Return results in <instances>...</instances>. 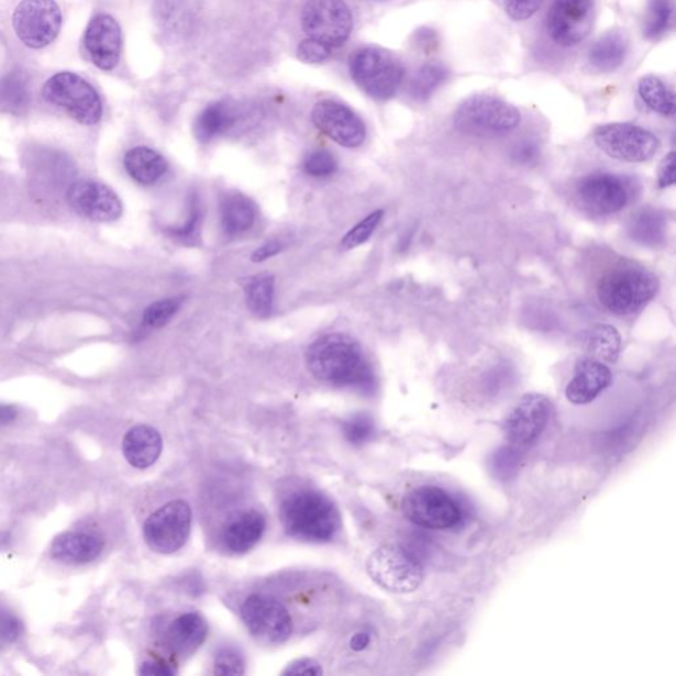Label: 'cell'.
Instances as JSON below:
<instances>
[{
    "label": "cell",
    "instance_id": "8992f818",
    "mask_svg": "<svg viewBox=\"0 0 676 676\" xmlns=\"http://www.w3.org/2000/svg\"><path fill=\"white\" fill-rule=\"evenodd\" d=\"M43 97L85 126H95L101 121L103 108L100 95L85 78L71 71L52 76L44 85Z\"/></svg>",
    "mask_w": 676,
    "mask_h": 676
},
{
    "label": "cell",
    "instance_id": "cb8c5ba5",
    "mask_svg": "<svg viewBox=\"0 0 676 676\" xmlns=\"http://www.w3.org/2000/svg\"><path fill=\"white\" fill-rule=\"evenodd\" d=\"M628 232L630 239L642 246L658 247L667 237V219L661 210L646 207L632 215Z\"/></svg>",
    "mask_w": 676,
    "mask_h": 676
},
{
    "label": "cell",
    "instance_id": "4dcf8cb0",
    "mask_svg": "<svg viewBox=\"0 0 676 676\" xmlns=\"http://www.w3.org/2000/svg\"><path fill=\"white\" fill-rule=\"evenodd\" d=\"M586 350L590 358L601 363H616L620 356L621 336L614 326L596 324L586 334Z\"/></svg>",
    "mask_w": 676,
    "mask_h": 676
},
{
    "label": "cell",
    "instance_id": "4fadbf2b",
    "mask_svg": "<svg viewBox=\"0 0 676 676\" xmlns=\"http://www.w3.org/2000/svg\"><path fill=\"white\" fill-rule=\"evenodd\" d=\"M595 19L596 0H554L546 19L548 36L561 47H576L592 32Z\"/></svg>",
    "mask_w": 676,
    "mask_h": 676
},
{
    "label": "cell",
    "instance_id": "7a4b0ae2",
    "mask_svg": "<svg viewBox=\"0 0 676 676\" xmlns=\"http://www.w3.org/2000/svg\"><path fill=\"white\" fill-rule=\"evenodd\" d=\"M660 291V280L636 262L620 259L600 275L596 284L597 299L616 317H630L642 310Z\"/></svg>",
    "mask_w": 676,
    "mask_h": 676
},
{
    "label": "cell",
    "instance_id": "816d5d0a",
    "mask_svg": "<svg viewBox=\"0 0 676 676\" xmlns=\"http://www.w3.org/2000/svg\"><path fill=\"white\" fill-rule=\"evenodd\" d=\"M18 417V410L15 406L0 405V425L14 422Z\"/></svg>",
    "mask_w": 676,
    "mask_h": 676
},
{
    "label": "cell",
    "instance_id": "7c38bea8",
    "mask_svg": "<svg viewBox=\"0 0 676 676\" xmlns=\"http://www.w3.org/2000/svg\"><path fill=\"white\" fill-rule=\"evenodd\" d=\"M301 25L311 41L340 47L351 36L353 18L344 0H308Z\"/></svg>",
    "mask_w": 676,
    "mask_h": 676
},
{
    "label": "cell",
    "instance_id": "f1b7e54d",
    "mask_svg": "<svg viewBox=\"0 0 676 676\" xmlns=\"http://www.w3.org/2000/svg\"><path fill=\"white\" fill-rule=\"evenodd\" d=\"M235 123V111L226 102H214L203 109L195 123V135L202 143L226 133Z\"/></svg>",
    "mask_w": 676,
    "mask_h": 676
},
{
    "label": "cell",
    "instance_id": "7dc6e473",
    "mask_svg": "<svg viewBox=\"0 0 676 676\" xmlns=\"http://www.w3.org/2000/svg\"><path fill=\"white\" fill-rule=\"evenodd\" d=\"M284 675H323V668L314 660L301 658L290 663Z\"/></svg>",
    "mask_w": 676,
    "mask_h": 676
},
{
    "label": "cell",
    "instance_id": "1f68e13d",
    "mask_svg": "<svg viewBox=\"0 0 676 676\" xmlns=\"http://www.w3.org/2000/svg\"><path fill=\"white\" fill-rule=\"evenodd\" d=\"M639 95L650 110L663 117L675 114V95L661 78L642 77L639 82Z\"/></svg>",
    "mask_w": 676,
    "mask_h": 676
},
{
    "label": "cell",
    "instance_id": "30bf717a",
    "mask_svg": "<svg viewBox=\"0 0 676 676\" xmlns=\"http://www.w3.org/2000/svg\"><path fill=\"white\" fill-rule=\"evenodd\" d=\"M402 511L407 520L423 529L445 530L462 521V510L454 498L431 485L409 491Z\"/></svg>",
    "mask_w": 676,
    "mask_h": 676
},
{
    "label": "cell",
    "instance_id": "f907efd6",
    "mask_svg": "<svg viewBox=\"0 0 676 676\" xmlns=\"http://www.w3.org/2000/svg\"><path fill=\"white\" fill-rule=\"evenodd\" d=\"M141 674L166 676L175 675L176 672L174 668H170V666L166 665V663L159 661H149L144 663L141 668Z\"/></svg>",
    "mask_w": 676,
    "mask_h": 676
},
{
    "label": "cell",
    "instance_id": "2e32d148",
    "mask_svg": "<svg viewBox=\"0 0 676 676\" xmlns=\"http://www.w3.org/2000/svg\"><path fill=\"white\" fill-rule=\"evenodd\" d=\"M242 619L262 642L281 643L290 639L292 621L287 609L273 597L254 595L242 607Z\"/></svg>",
    "mask_w": 676,
    "mask_h": 676
},
{
    "label": "cell",
    "instance_id": "d590c367",
    "mask_svg": "<svg viewBox=\"0 0 676 676\" xmlns=\"http://www.w3.org/2000/svg\"><path fill=\"white\" fill-rule=\"evenodd\" d=\"M673 16V4L669 0H652L650 4L646 23L645 34L650 38L660 36L668 27Z\"/></svg>",
    "mask_w": 676,
    "mask_h": 676
},
{
    "label": "cell",
    "instance_id": "44dd1931",
    "mask_svg": "<svg viewBox=\"0 0 676 676\" xmlns=\"http://www.w3.org/2000/svg\"><path fill=\"white\" fill-rule=\"evenodd\" d=\"M163 442L160 433L149 425H136L123 440V455L137 469H146L160 457Z\"/></svg>",
    "mask_w": 676,
    "mask_h": 676
},
{
    "label": "cell",
    "instance_id": "f546056e",
    "mask_svg": "<svg viewBox=\"0 0 676 676\" xmlns=\"http://www.w3.org/2000/svg\"><path fill=\"white\" fill-rule=\"evenodd\" d=\"M31 91L29 78L15 70L0 78V111L22 115L30 109Z\"/></svg>",
    "mask_w": 676,
    "mask_h": 676
},
{
    "label": "cell",
    "instance_id": "7bdbcfd3",
    "mask_svg": "<svg viewBox=\"0 0 676 676\" xmlns=\"http://www.w3.org/2000/svg\"><path fill=\"white\" fill-rule=\"evenodd\" d=\"M541 156V146L534 140H522L517 142L510 151L511 162L518 166H531L535 164Z\"/></svg>",
    "mask_w": 676,
    "mask_h": 676
},
{
    "label": "cell",
    "instance_id": "9a60e30c",
    "mask_svg": "<svg viewBox=\"0 0 676 676\" xmlns=\"http://www.w3.org/2000/svg\"><path fill=\"white\" fill-rule=\"evenodd\" d=\"M553 405L543 394L530 392L523 396L508 413L503 433L514 446H529L547 429Z\"/></svg>",
    "mask_w": 676,
    "mask_h": 676
},
{
    "label": "cell",
    "instance_id": "d6a6232c",
    "mask_svg": "<svg viewBox=\"0 0 676 676\" xmlns=\"http://www.w3.org/2000/svg\"><path fill=\"white\" fill-rule=\"evenodd\" d=\"M450 71L445 65L440 63H426L422 65L413 75L410 93L417 101H429L439 88H442L448 80Z\"/></svg>",
    "mask_w": 676,
    "mask_h": 676
},
{
    "label": "cell",
    "instance_id": "6da1fadb",
    "mask_svg": "<svg viewBox=\"0 0 676 676\" xmlns=\"http://www.w3.org/2000/svg\"><path fill=\"white\" fill-rule=\"evenodd\" d=\"M307 366L321 383L351 387L364 394L376 390L377 380L357 341L341 333L318 339L307 352Z\"/></svg>",
    "mask_w": 676,
    "mask_h": 676
},
{
    "label": "cell",
    "instance_id": "5b68a950",
    "mask_svg": "<svg viewBox=\"0 0 676 676\" xmlns=\"http://www.w3.org/2000/svg\"><path fill=\"white\" fill-rule=\"evenodd\" d=\"M354 82L374 100L387 101L397 95L405 78L403 64L389 52L364 48L353 54L350 62Z\"/></svg>",
    "mask_w": 676,
    "mask_h": 676
},
{
    "label": "cell",
    "instance_id": "7402d4cb",
    "mask_svg": "<svg viewBox=\"0 0 676 676\" xmlns=\"http://www.w3.org/2000/svg\"><path fill=\"white\" fill-rule=\"evenodd\" d=\"M100 538L87 533H65L52 543V556L69 564H85L97 559L102 553Z\"/></svg>",
    "mask_w": 676,
    "mask_h": 676
},
{
    "label": "cell",
    "instance_id": "8d00e7d4",
    "mask_svg": "<svg viewBox=\"0 0 676 676\" xmlns=\"http://www.w3.org/2000/svg\"><path fill=\"white\" fill-rule=\"evenodd\" d=\"M184 298H169L156 301L144 311L143 320L148 326L162 328L180 310Z\"/></svg>",
    "mask_w": 676,
    "mask_h": 676
},
{
    "label": "cell",
    "instance_id": "d4e9b609",
    "mask_svg": "<svg viewBox=\"0 0 676 676\" xmlns=\"http://www.w3.org/2000/svg\"><path fill=\"white\" fill-rule=\"evenodd\" d=\"M629 43L620 31H610L597 38L589 49L588 60L592 67L603 74L619 69L628 56Z\"/></svg>",
    "mask_w": 676,
    "mask_h": 676
},
{
    "label": "cell",
    "instance_id": "9c48e42d",
    "mask_svg": "<svg viewBox=\"0 0 676 676\" xmlns=\"http://www.w3.org/2000/svg\"><path fill=\"white\" fill-rule=\"evenodd\" d=\"M575 196L577 203L590 214H616L632 200L633 181L612 173H594L577 181Z\"/></svg>",
    "mask_w": 676,
    "mask_h": 676
},
{
    "label": "cell",
    "instance_id": "f35d334b",
    "mask_svg": "<svg viewBox=\"0 0 676 676\" xmlns=\"http://www.w3.org/2000/svg\"><path fill=\"white\" fill-rule=\"evenodd\" d=\"M339 163L336 157L326 149L313 151L306 157L303 168L306 174L313 177H326L336 173Z\"/></svg>",
    "mask_w": 676,
    "mask_h": 676
},
{
    "label": "cell",
    "instance_id": "52a82bcc",
    "mask_svg": "<svg viewBox=\"0 0 676 676\" xmlns=\"http://www.w3.org/2000/svg\"><path fill=\"white\" fill-rule=\"evenodd\" d=\"M372 579L391 594H412L423 581V568L415 556L398 546H384L366 564Z\"/></svg>",
    "mask_w": 676,
    "mask_h": 676
},
{
    "label": "cell",
    "instance_id": "484cf974",
    "mask_svg": "<svg viewBox=\"0 0 676 676\" xmlns=\"http://www.w3.org/2000/svg\"><path fill=\"white\" fill-rule=\"evenodd\" d=\"M208 635V625L200 614L187 613L170 623L168 643L180 654L193 653Z\"/></svg>",
    "mask_w": 676,
    "mask_h": 676
},
{
    "label": "cell",
    "instance_id": "ba28073f",
    "mask_svg": "<svg viewBox=\"0 0 676 676\" xmlns=\"http://www.w3.org/2000/svg\"><path fill=\"white\" fill-rule=\"evenodd\" d=\"M596 146L616 160L643 163L652 160L661 142L652 131L633 123H608L594 133Z\"/></svg>",
    "mask_w": 676,
    "mask_h": 676
},
{
    "label": "cell",
    "instance_id": "83f0119b",
    "mask_svg": "<svg viewBox=\"0 0 676 676\" xmlns=\"http://www.w3.org/2000/svg\"><path fill=\"white\" fill-rule=\"evenodd\" d=\"M124 168L136 182L151 186L159 181L168 169V163L160 154L148 147H135L124 155Z\"/></svg>",
    "mask_w": 676,
    "mask_h": 676
},
{
    "label": "cell",
    "instance_id": "ffe728a7",
    "mask_svg": "<svg viewBox=\"0 0 676 676\" xmlns=\"http://www.w3.org/2000/svg\"><path fill=\"white\" fill-rule=\"evenodd\" d=\"M612 384V372L594 358H583L575 366L574 378L569 380L566 397L576 406L588 405Z\"/></svg>",
    "mask_w": 676,
    "mask_h": 676
},
{
    "label": "cell",
    "instance_id": "8fae6325",
    "mask_svg": "<svg viewBox=\"0 0 676 676\" xmlns=\"http://www.w3.org/2000/svg\"><path fill=\"white\" fill-rule=\"evenodd\" d=\"M12 25L25 47L42 49L60 34L62 10L55 0H22L12 15Z\"/></svg>",
    "mask_w": 676,
    "mask_h": 676
},
{
    "label": "cell",
    "instance_id": "f5cc1de1",
    "mask_svg": "<svg viewBox=\"0 0 676 676\" xmlns=\"http://www.w3.org/2000/svg\"><path fill=\"white\" fill-rule=\"evenodd\" d=\"M370 643V635L367 633H357L352 636L351 647L356 650V652H361V650H365L367 645Z\"/></svg>",
    "mask_w": 676,
    "mask_h": 676
},
{
    "label": "cell",
    "instance_id": "4316f807",
    "mask_svg": "<svg viewBox=\"0 0 676 676\" xmlns=\"http://www.w3.org/2000/svg\"><path fill=\"white\" fill-rule=\"evenodd\" d=\"M257 220V209L248 197L239 192L228 193L221 200V222L229 235H240L252 229Z\"/></svg>",
    "mask_w": 676,
    "mask_h": 676
},
{
    "label": "cell",
    "instance_id": "e0dca14e",
    "mask_svg": "<svg viewBox=\"0 0 676 676\" xmlns=\"http://www.w3.org/2000/svg\"><path fill=\"white\" fill-rule=\"evenodd\" d=\"M312 122L321 133L346 148L359 147L366 140L363 120L345 104L325 100L312 110Z\"/></svg>",
    "mask_w": 676,
    "mask_h": 676
},
{
    "label": "cell",
    "instance_id": "603a6c76",
    "mask_svg": "<svg viewBox=\"0 0 676 676\" xmlns=\"http://www.w3.org/2000/svg\"><path fill=\"white\" fill-rule=\"evenodd\" d=\"M266 529L265 517L251 510L228 524L223 531V543L234 554H245L261 541Z\"/></svg>",
    "mask_w": 676,
    "mask_h": 676
},
{
    "label": "cell",
    "instance_id": "e575fe53",
    "mask_svg": "<svg viewBox=\"0 0 676 676\" xmlns=\"http://www.w3.org/2000/svg\"><path fill=\"white\" fill-rule=\"evenodd\" d=\"M344 436L353 445H364L376 436V422L369 413H356L343 424Z\"/></svg>",
    "mask_w": 676,
    "mask_h": 676
},
{
    "label": "cell",
    "instance_id": "277c9868",
    "mask_svg": "<svg viewBox=\"0 0 676 676\" xmlns=\"http://www.w3.org/2000/svg\"><path fill=\"white\" fill-rule=\"evenodd\" d=\"M520 123V110L501 98L488 95L469 97L454 115L455 128L461 133L478 137L507 135Z\"/></svg>",
    "mask_w": 676,
    "mask_h": 676
},
{
    "label": "cell",
    "instance_id": "ac0fdd59",
    "mask_svg": "<svg viewBox=\"0 0 676 676\" xmlns=\"http://www.w3.org/2000/svg\"><path fill=\"white\" fill-rule=\"evenodd\" d=\"M67 200L77 214L91 221H115L123 212L120 197L101 182L89 180L75 182L68 190Z\"/></svg>",
    "mask_w": 676,
    "mask_h": 676
},
{
    "label": "cell",
    "instance_id": "b9f144b4",
    "mask_svg": "<svg viewBox=\"0 0 676 676\" xmlns=\"http://www.w3.org/2000/svg\"><path fill=\"white\" fill-rule=\"evenodd\" d=\"M21 632V620L11 610L0 607V647L14 643Z\"/></svg>",
    "mask_w": 676,
    "mask_h": 676
},
{
    "label": "cell",
    "instance_id": "681fc988",
    "mask_svg": "<svg viewBox=\"0 0 676 676\" xmlns=\"http://www.w3.org/2000/svg\"><path fill=\"white\" fill-rule=\"evenodd\" d=\"M281 252V245L278 241L267 242L264 246L257 248L252 255L253 262H264L268 258L275 257V255Z\"/></svg>",
    "mask_w": 676,
    "mask_h": 676
},
{
    "label": "cell",
    "instance_id": "5bb4252c",
    "mask_svg": "<svg viewBox=\"0 0 676 676\" xmlns=\"http://www.w3.org/2000/svg\"><path fill=\"white\" fill-rule=\"evenodd\" d=\"M190 527L192 511L189 505L184 501L168 502L144 523V540L155 553L174 554L187 543Z\"/></svg>",
    "mask_w": 676,
    "mask_h": 676
},
{
    "label": "cell",
    "instance_id": "ab89813d",
    "mask_svg": "<svg viewBox=\"0 0 676 676\" xmlns=\"http://www.w3.org/2000/svg\"><path fill=\"white\" fill-rule=\"evenodd\" d=\"M202 208L199 197L193 196L189 203V214L186 222L181 226L170 229V234L179 240H193L201 226Z\"/></svg>",
    "mask_w": 676,
    "mask_h": 676
},
{
    "label": "cell",
    "instance_id": "d6986e66",
    "mask_svg": "<svg viewBox=\"0 0 676 676\" xmlns=\"http://www.w3.org/2000/svg\"><path fill=\"white\" fill-rule=\"evenodd\" d=\"M85 49L90 60L101 70H113L120 63L122 34L113 16L97 15L85 31Z\"/></svg>",
    "mask_w": 676,
    "mask_h": 676
},
{
    "label": "cell",
    "instance_id": "f6af8a7d",
    "mask_svg": "<svg viewBox=\"0 0 676 676\" xmlns=\"http://www.w3.org/2000/svg\"><path fill=\"white\" fill-rule=\"evenodd\" d=\"M331 56V48L326 45L311 41L300 43L298 47V57L300 62L306 64H320L324 63L328 57Z\"/></svg>",
    "mask_w": 676,
    "mask_h": 676
},
{
    "label": "cell",
    "instance_id": "60d3db41",
    "mask_svg": "<svg viewBox=\"0 0 676 676\" xmlns=\"http://www.w3.org/2000/svg\"><path fill=\"white\" fill-rule=\"evenodd\" d=\"M245 673V663L242 656L232 649H223L215 656L214 674L239 675Z\"/></svg>",
    "mask_w": 676,
    "mask_h": 676
},
{
    "label": "cell",
    "instance_id": "ee69618b",
    "mask_svg": "<svg viewBox=\"0 0 676 676\" xmlns=\"http://www.w3.org/2000/svg\"><path fill=\"white\" fill-rule=\"evenodd\" d=\"M543 0H503L505 11L516 22L528 21L542 8Z\"/></svg>",
    "mask_w": 676,
    "mask_h": 676
},
{
    "label": "cell",
    "instance_id": "bcb514c9",
    "mask_svg": "<svg viewBox=\"0 0 676 676\" xmlns=\"http://www.w3.org/2000/svg\"><path fill=\"white\" fill-rule=\"evenodd\" d=\"M518 465V457L513 448H502L494 457V468L500 477L508 478L513 475Z\"/></svg>",
    "mask_w": 676,
    "mask_h": 676
},
{
    "label": "cell",
    "instance_id": "836d02e7",
    "mask_svg": "<svg viewBox=\"0 0 676 676\" xmlns=\"http://www.w3.org/2000/svg\"><path fill=\"white\" fill-rule=\"evenodd\" d=\"M248 310L258 318H266L273 311L275 279L271 275H259L248 280L246 286Z\"/></svg>",
    "mask_w": 676,
    "mask_h": 676
},
{
    "label": "cell",
    "instance_id": "c3c4849f",
    "mask_svg": "<svg viewBox=\"0 0 676 676\" xmlns=\"http://www.w3.org/2000/svg\"><path fill=\"white\" fill-rule=\"evenodd\" d=\"M675 184V153H668L661 163L658 169V186L662 189L674 186Z\"/></svg>",
    "mask_w": 676,
    "mask_h": 676
},
{
    "label": "cell",
    "instance_id": "74e56055",
    "mask_svg": "<svg viewBox=\"0 0 676 676\" xmlns=\"http://www.w3.org/2000/svg\"><path fill=\"white\" fill-rule=\"evenodd\" d=\"M383 217L384 210H376V212H373L367 215L365 220L357 223L343 240V247L345 251H352V248L365 244V242L372 237L373 233L376 232L379 222L383 221Z\"/></svg>",
    "mask_w": 676,
    "mask_h": 676
},
{
    "label": "cell",
    "instance_id": "3957f363",
    "mask_svg": "<svg viewBox=\"0 0 676 676\" xmlns=\"http://www.w3.org/2000/svg\"><path fill=\"white\" fill-rule=\"evenodd\" d=\"M281 522L288 534L307 542H330L341 527L340 513L330 498L304 490L281 505Z\"/></svg>",
    "mask_w": 676,
    "mask_h": 676
}]
</instances>
